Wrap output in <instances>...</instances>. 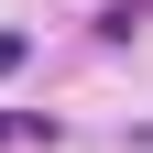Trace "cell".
Here are the masks:
<instances>
[{
  "instance_id": "1",
  "label": "cell",
  "mask_w": 153,
  "mask_h": 153,
  "mask_svg": "<svg viewBox=\"0 0 153 153\" xmlns=\"http://www.w3.org/2000/svg\"><path fill=\"white\" fill-rule=\"evenodd\" d=\"M0 142H55V120H33V109H0Z\"/></svg>"
},
{
  "instance_id": "2",
  "label": "cell",
  "mask_w": 153,
  "mask_h": 153,
  "mask_svg": "<svg viewBox=\"0 0 153 153\" xmlns=\"http://www.w3.org/2000/svg\"><path fill=\"white\" fill-rule=\"evenodd\" d=\"M22 55H33V33H0V76H11V66H22Z\"/></svg>"
}]
</instances>
